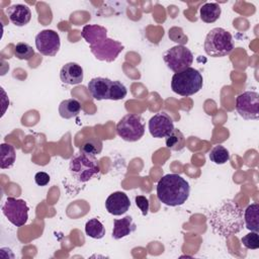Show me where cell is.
I'll use <instances>...</instances> for the list:
<instances>
[{
    "instance_id": "obj_1",
    "label": "cell",
    "mask_w": 259,
    "mask_h": 259,
    "mask_svg": "<svg viewBox=\"0 0 259 259\" xmlns=\"http://www.w3.org/2000/svg\"><path fill=\"white\" fill-rule=\"evenodd\" d=\"M208 223L213 232L223 237L238 234L244 225L243 209L235 200L228 199L209 213Z\"/></svg>"
},
{
    "instance_id": "obj_2",
    "label": "cell",
    "mask_w": 259,
    "mask_h": 259,
    "mask_svg": "<svg viewBox=\"0 0 259 259\" xmlns=\"http://www.w3.org/2000/svg\"><path fill=\"white\" fill-rule=\"evenodd\" d=\"M158 199L169 206L183 204L189 197V183L180 175L171 173L164 175L157 183Z\"/></svg>"
},
{
    "instance_id": "obj_3",
    "label": "cell",
    "mask_w": 259,
    "mask_h": 259,
    "mask_svg": "<svg viewBox=\"0 0 259 259\" xmlns=\"http://www.w3.org/2000/svg\"><path fill=\"white\" fill-rule=\"evenodd\" d=\"M204 52L212 58H221L230 55L234 50L232 34L222 28L214 27L209 30L204 39Z\"/></svg>"
},
{
    "instance_id": "obj_4",
    "label": "cell",
    "mask_w": 259,
    "mask_h": 259,
    "mask_svg": "<svg viewBox=\"0 0 259 259\" xmlns=\"http://www.w3.org/2000/svg\"><path fill=\"white\" fill-rule=\"evenodd\" d=\"M203 85L202 75L194 68H187L175 73L171 80V89L178 95L191 96L197 93Z\"/></svg>"
},
{
    "instance_id": "obj_5",
    "label": "cell",
    "mask_w": 259,
    "mask_h": 259,
    "mask_svg": "<svg viewBox=\"0 0 259 259\" xmlns=\"http://www.w3.org/2000/svg\"><path fill=\"white\" fill-rule=\"evenodd\" d=\"M69 171L75 180L80 183H85L99 174L100 166L95 156L80 152L71 159Z\"/></svg>"
},
{
    "instance_id": "obj_6",
    "label": "cell",
    "mask_w": 259,
    "mask_h": 259,
    "mask_svg": "<svg viewBox=\"0 0 259 259\" xmlns=\"http://www.w3.org/2000/svg\"><path fill=\"white\" fill-rule=\"evenodd\" d=\"M117 135L126 142H137L145 134V121L140 114H126L116 124Z\"/></svg>"
},
{
    "instance_id": "obj_7",
    "label": "cell",
    "mask_w": 259,
    "mask_h": 259,
    "mask_svg": "<svg viewBox=\"0 0 259 259\" xmlns=\"http://www.w3.org/2000/svg\"><path fill=\"white\" fill-rule=\"evenodd\" d=\"M163 59L167 67L174 73L189 68L193 63V55L191 51L182 45H177L166 51Z\"/></svg>"
},
{
    "instance_id": "obj_8",
    "label": "cell",
    "mask_w": 259,
    "mask_h": 259,
    "mask_svg": "<svg viewBox=\"0 0 259 259\" xmlns=\"http://www.w3.org/2000/svg\"><path fill=\"white\" fill-rule=\"evenodd\" d=\"M29 207L25 200L7 197L2 205V212L15 227H22L28 220Z\"/></svg>"
},
{
    "instance_id": "obj_9",
    "label": "cell",
    "mask_w": 259,
    "mask_h": 259,
    "mask_svg": "<svg viewBox=\"0 0 259 259\" xmlns=\"http://www.w3.org/2000/svg\"><path fill=\"white\" fill-rule=\"evenodd\" d=\"M236 109L244 119L259 118V94L256 91H246L236 98Z\"/></svg>"
},
{
    "instance_id": "obj_10",
    "label": "cell",
    "mask_w": 259,
    "mask_h": 259,
    "mask_svg": "<svg viewBox=\"0 0 259 259\" xmlns=\"http://www.w3.org/2000/svg\"><path fill=\"white\" fill-rule=\"evenodd\" d=\"M91 53L97 60L105 62H113L120 52L123 50V46L114 39L105 37L100 39L94 45L90 46Z\"/></svg>"
},
{
    "instance_id": "obj_11",
    "label": "cell",
    "mask_w": 259,
    "mask_h": 259,
    "mask_svg": "<svg viewBox=\"0 0 259 259\" xmlns=\"http://www.w3.org/2000/svg\"><path fill=\"white\" fill-rule=\"evenodd\" d=\"M35 47L44 56H56L61 47L59 33L53 29H44L39 31L35 36Z\"/></svg>"
},
{
    "instance_id": "obj_12",
    "label": "cell",
    "mask_w": 259,
    "mask_h": 259,
    "mask_svg": "<svg viewBox=\"0 0 259 259\" xmlns=\"http://www.w3.org/2000/svg\"><path fill=\"white\" fill-rule=\"evenodd\" d=\"M149 132L154 138H166L174 130V123L169 114L162 111L153 115L149 120Z\"/></svg>"
},
{
    "instance_id": "obj_13",
    "label": "cell",
    "mask_w": 259,
    "mask_h": 259,
    "mask_svg": "<svg viewBox=\"0 0 259 259\" xmlns=\"http://www.w3.org/2000/svg\"><path fill=\"white\" fill-rule=\"evenodd\" d=\"M130 206V198L122 191H115L111 193L105 200L106 210L113 215H121L125 213Z\"/></svg>"
},
{
    "instance_id": "obj_14",
    "label": "cell",
    "mask_w": 259,
    "mask_h": 259,
    "mask_svg": "<svg viewBox=\"0 0 259 259\" xmlns=\"http://www.w3.org/2000/svg\"><path fill=\"white\" fill-rule=\"evenodd\" d=\"M112 80L103 77L92 78L88 82V90L91 96L96 100L109 99Z\"/></svg>"
},
{
    "instance_id": "obj_15",
    "label": "cell",
    "mask_w": 259,
    "mask_h": 259,
    "mask_svg": "<svg viewBox=\"0 0 259 259\" xmlns=\"http://www.w3.org/2000/svg\"><path fill=\"white\" fill-rule=\"evenodd\" d=\"M10 21L16 26H24L31 19V11L24 4H14L6 9Z\"/></svg>"
},
{
    "instance_id": "obj_16",
    "label": "cell",
    "mask_w": 259,
    "mask_h": 259,
    "mask_svg": "<svg viewBox=\"0 0 259 259\" xmlns=\"http://www.w3.org/2000/svg\"><path fill=\"white\" fill-rule=\"evenodd\" d=\"M60 79L63 83L75 85L83 81V69L74 62L65 64L60 71Z\"/></svg>"
},
{
    "instance_id": "obj_17",
    "label": "cell",
    "mask_w": 259,
    "mask_h": 259,
    "mask_svg": "<svg viewBox=\"0 0 259 259\" xmlns=\"http://www.w3.org/2000/svg\"><path fill=\"white\" fill-rule=\"evenodd\" d=\"M137 229L136 224L133 221V218L130 215L124 217L120 220H113V230H112V238L115 240H119L131 235Z\"/></svg>"
},
{
    "instance_id": "obj_18",
    "label": "cell",
    "mask_w": 259,
    "mask_h": 259,
    "mask_svg": "<svg viewBox=\"0 0 259 259\" xmlns=\"http://www.w3.org/2000/svg\"><path fill=\"white\" fill-rule=\"evenodd\" d=\"M81 35L86 40V42L91 46L100 39L107 37V30L105 27L97 24H88L83 27Z\"/></svg>"
},
{
    "instance_id": "obj_19",
    "label": "cell",
    "mask_w": 259,
    "mask_h": 259,
    "mask_svg": "<svg viewBox=\"0 0 259 259\" xmlns=\"http://www.w3.org/2000/svg\"><path fill=\"white\" fill-rule=\"evenodd\" d=\"M244 223L249 231L259 232V204L257 202H253L246 207Z\"/></svg>"
},
{
    "instance_id": "obj_20",
    "label": "cell",
    "mask_w": 259,
    "mask_h": 259,
    "mask_svg": "<svg viewBox=\"0 0 259 259\" xmlns=\"http://www.w3.org/2000/svg\"><path fill=\"white\" fill-rule=\"evenodd\" d=\"M81 111V104L75 98L63 100L59 105V113L65 119H70L77 116Z\"/></svg>"
},
{
    "instance_id": "obj_21",
    "label": "cell",
    "mask_w": 259,
    "mask_h": 259,
    "mask_svg": "<svg viewBox=\"0 0 259 259\" xmlns=\"http://www.w3.org/2000/svg\"><path fill=\"white\" fill-rule=\"evenodd\" d=\"M221 6L218 3H205L199 9L200 19L205 23H212L221 16Z\"/></svg>"
},
{
    "instance_id": "obj_22",
    "label": "cell",
    "mask_w": 259,
    "mask_h": 259,
    "mask_svg": "<svg viewBox=\"0 0 259 259\" xmlns=\"http://www.w3.org/2000/svg\"><path fill=\"white\" fill-rule=\"evenodd\" d=\"M16 159V153L13 146L3 143L0 146V168L8 169L13 166Z\"/></svg>"
},
{
    "instance_id": "obj_23",
    "label": "cell",
    "mask_w": 259,
    "mask_h": 259,
    "mask_svg": "<svg viewBox=\"0 0 259 259\" xmlns=\"http://www.w3.org/2000/svg\"><path fill=\"white\" fill-rule=\"evenodd\" d=\"M85 233L88 237L93 239H101L105 235V228L103 224L96 218L90 219L85 225Z\"/></svg>"
},
{
    "instance_id": "obj_24",
    "label": "cell",
    "mask_w": 259,
    "mask_h": 259,
    "mask_svg": "<svg viewBox=\"0 0 259 259\" xmlns=\"http://www.w3.org/2000/svg\"><path fill=\"white\" fill-rule=\"evenodd\" d=\"M102 151V142L97 138H87L85 139L81 146H80V152L96 156Z\"/></svg>"
},
{
    "instance_id": "obj_25",
    "label": "cell",
    "mask_w": 259,
    "mask_h": 259,
    "mask_svg": "<svg viewBox=\"0 0 259 259\" xmlns=\"http://www.w3.org/2000/svg\"><path fill=\"white\" fill-rule=\"evenodd\" d=\"M166 146L167 148L173 150V151H180L184 148L185 145V138L183 136V134L174 128L173 132L166 137Z\"/></svg>"
},
{
    "instance_id": "obj_26",
    "label": "cell",
    "mask_w": 259,
    "mask_h": 259,
    "mask_svg": "<svg viewBox=\"0 0 259 259\" xmlns=\"http://www.w3.org/2000/svg\"><path fill=\"white\" fill-rule=\"evenodd\" d=\"M229 159H230V153L227 150V148H225L222 145L214 146L209 152V160L214 164H218V165L225 164L229 161Z\"/></svg>"
},
{
    "instance_id": "obj_27",
    "label": "cell",
    "mask_w": 259,
    "mask_h": 259,
    "mask_svg": "<svg viewBox=\"0 0 259 259\" xmlns=\"http://www.w3.org/2000/svg\"><path fill=\"white\" fill-rule=\"evenodd\" d=\"M14 56L19 60L28 61L34 56V50L26 42H18L14 47Z\"/></svg>"
},
{
    "instance_id": "obj_28",
    "label": "cell",
    "mask_w": 259,
    "mask_h": 259,
    "mask_svg": "<svg viewBox=\"0 0 259 259\" xmlns=\"http://www.w3.org/2000/svg\"><path fill=\"white\" fill-rule=\"evenodd\" d=\"M127 94L126 87L119 81H112L110 90V100H120L123 99Z\"/></svg>"
},
{
    "instance_id": "obj_29",
    "label": "cell",
    "mask_w": 259,
    "mask_h": 259,
    "mask_svg": "<svg viewBox=\"0 0 259 259\" xmlns=\"http://www.w3.org/2000/svg\"><path fill=\"white\" fill-rule=\"evenodd\" d=\"M241 242L243 245L250 250H256L259 248V235L257 232H252L245 235L242 239Z\"/></svg>"
},
{
    "instance_id": "obj_30",
    "label": "cell",
    "mask_w": 259,
    "mask_h": 259,
    "mask_svg": "<svg viewBox=\"0 0 259 259\" xmlns=\"http://www.w3.org/2000/svg\"><path fill=\"white\" fill-rule=\"evenodd\" d=\"M136 205L141 209L143 215H147L149 211V199L144 195H137L135 197Z\"/></svg>"
},
{
    "instance_id": "obj_31",
    "label": "cell",
    "mask_w": 259,
    "mask_h": 259,
    "mask_svg": "<svg viewBox=\"0 0 259 259\" xmlns=\"http://www.w3.org/2000/svg\"><path fill=\"white\" fill-rule=\"evenodd\" d=\"M51 180V177L48 173L46 172H37L34 175V181L38 186H46Z\"/></svg>"
}]
</instances>
